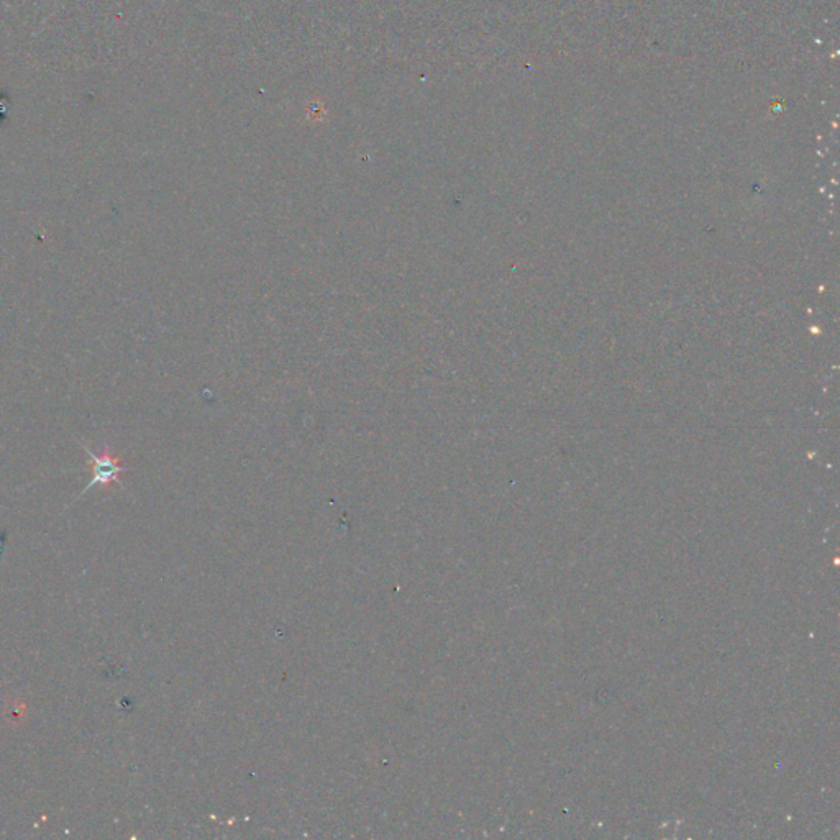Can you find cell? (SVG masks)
<instances>
[{"label": "cell", "instance_id": "1", "mask_svg": "<svg viewBox=\"0 0 840 840\" xmlns=\"http://www.w3.org/2000/svg\"><path fill=\"white\" fill-rule=\"evenodd\" d=\"M86 452V455L89 458V466H91V481L87 483V486L84 488V493H87L91 488L94 486H102V488H109L110 484H119L120 483V475L127 470V466L122 463V460L112 455L110 448L105 445L104 450H102L101 455H96L92 450L86 447V445H81Z\"/></svg>", "mask_w": 840, "mask_h": 840}]
</instances>
